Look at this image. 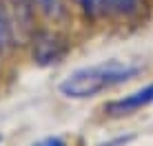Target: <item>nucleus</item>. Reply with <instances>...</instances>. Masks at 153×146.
<instances>
[{
	"mask_svg": "<svg viewBox=\"0 0 153 146\" xmlns=\"http://www.w3.org/2000/svg\"><path fill=\"white\" fill-rule=\"evenodd\" d=\"M138 66L122 60H104L91 66L71 71L60 82V93L69 100H87L96 97L98 93L113 88L118 84H124L131 77L138 75Z\"/></svg>",
	"mask_w": 153,
	"mask_h": 146,
	"instance_id": "obj_1",
	"label": "nucleus"
},
{
	"mask_svg": "<svg viewBox=\"0 0 153 146\" xmlns=\"http://www.w3.org/2000/svg\"><path fill=\"white\" fill-rule=\"evenodd\" d=\"M67 53V44L65 40L58 33H51V31H42L33 38V60L38 64L47 66V64H56L65 58Z\"/></svg>",
	"mask_w": 153,
	"mask_h": 146,
	"instance_id": "obj_2",
	"label": "nucleus"
},
{
	"mask_svg": "<svg viewBox=\"0 0 153 146\" xmlns=\"http://www.w3.org/2000/svg\"><path fill=\"white\" fill-rule=\"evenodd\" d=\"M149 104H153V84H146V86L138 88V91L129 93V95L120 97V100L109 102L104 111L113 117H122V115H129V113H135L140 108L149 106Z\"/></svg>",
	"mask_w": 153,
	"mask_h": 146,
	"instance_id": "obj_3",
	"label": "nucleus"
},
{
	"mask_svg": "<svg viewBox=\"0 0 153 146\" xmlns=\"http://www.w3.org/2000/svg\"><path fill=\"white\" fill-rule=\"evenodd\" d=\"M16 42V27H13V20L11 13L7 9V2L0 0V49H7Z\"/></svg>",
	"mask_w": 153,
	"mask_h": 146,
	"instance_id": "obj_4",
	"label": "nucleus"
},
{
	"mask_svg": "<svg viewBox=\"0 0 153 146\" xmlns=\"http://www.w3.org/2000/svg\"><path fill=\"white\" fill-rule=\"evenodd\" d=\"M76 4L82 9V13L96 18V15H102L104 11H107L109 0H76Z\"/></svg>",
	"mask_w": 153,
	"mask_h": 146,
	"instance_id": "obj_5",
	"label": "nucleus"
},
{
	"mask_svg": "<svg viewBox=\"0 0 153 146\" xmlns=\"http://www.w3.org/2000/svg\"><path fill=\"white\" fill-rule=\"evenodd\" d=\"M36 2L47 15H58L62 11V0H36Z\"/></svg>",
	"mask_w": 153,
	"mask_h": 146,
	"instance_id": "obj_6",
	"label": "nucleus"
},
{
	"mask_svg": "<svg viewBox=\"0 0 153 146\" xmlns=\"http://www.w3.org/2000/svg\"><path fill=\"white\" fill-rule=\"evenodd\" d=\"M9 2L16 7V11H18L22 18H29L31 11H33V4H36V0H9Z\"/></svg>",
	"mask_w": 153,
	"mask_h": 146,
	"instance_id": "obj_7",
	"label": "nucleus"
},
{
	"mask_svg": "<svg viewBox=\"0 0 153 146\" xmlns=\"http://www.w3.org/2000/svg\"><path fill=\"white\" fill-rule=\"evenodd\" d=\"M135 4H138V0H109V7H113L115 11H120V13L133 11Z\"/></svg>",
	"mask_w": 153,
	"mask_h": 146,
	"instance_id": "obj_8",
	"label": "nucleus"
},
{
	"mask_svg": "<svg viewBox=\"0 0 153 146\" xmlns=\"http://www.w3.org/2000/svg\"><path fill=\"white\" fill-rule=\"evenodd\" d=\"M33 146H67V142L62 137H45L40 142H36Z\"/></svg>",
	"mask_w": 153,
	"mask_h": 146,
	"instance_id": "obj_9",
	"label": "nucleus"
},
{
	"mask_svg": "<svg viewBox=\"0 0 153 146\" xmlns=\"http://www.w3.org/2000/svg\"><path fill=\"white\" fill-rule=\"evenodd\" d=\"M126 142H131V135H126V137H118V139H113V142H109V144H102V146H124Z\"/></svg>",
	"mask_w": 153,
	"mask_h": 146,
	"instance_id": "obj_10",
	"label": "nucleus"
},
{
	"mask_svg": "<svg viewBox=\"0 0 153 146\" xmlns=\"http://www.w3.org/2000/svg\"><path fill=\"white\" fill-rule=\"evenodd\" d=\"M0 139H2V137H0Z\"/></svg>",
	"mask_w": 153,
	"mask_h": 146,
	"instance_id": "obj_11",
	"label": "nucleus"
}]
</instances>
